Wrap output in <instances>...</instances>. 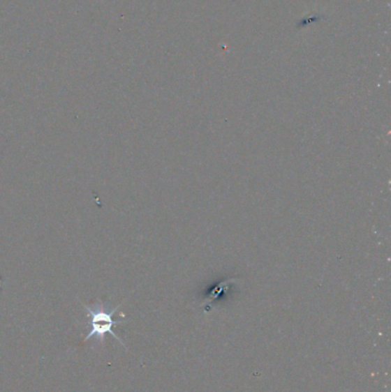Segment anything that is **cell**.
I'll list each match as a JSON object with an SVG mask.
<instances>
[{
	"label": "cell",
	"instance_id": "obj_1",
	"mask_svg": "<svg viewBox=\"0 0 391 392\" xmlns=\"http://www.w3.org/2000/svg\"><path fill=\"white\" fill-rule=\"evenodd\" d=\"M119 306H116L115 309L108 310L103 302H98L92 306H85V310L87 311V336L84 338V342L90 341L94 338L103 342L107 334L112 335V338L117 340L123 347H126V344L123 343L122 340L114 333L112 328L115 326L124 324L121 320H115L112 318V315H115L116 311L119 309Z\"/></svg>",
	"mask_w": 391,
	"mask_h": 392
}]
</instances>
